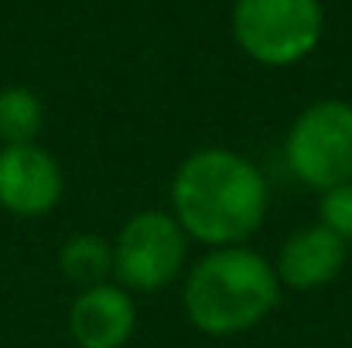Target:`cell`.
<instances>
[{
  "label": "cell",
  "instance_id": "9c48e42d",
  "mask_svg": "<svg viewBox=\"0 0 352 348\" xmlns=\"http://www.w3.org/2000/svg\"><path fill=\"white\" fill-rule=\"evenodd\" d=\"M58 270L79 290L113 280V246H110V239L100 235V232L69 235L58 249Z\"/></svg>",
  "mask_w": 352,
  "mask_h": 348
},
{
  "label": "cell",
  "instance_id": "7a4b0ae2",
  "mask_svg": "<svg viewBox=\"0 0 352 348\" xmlns=\"http://www.w3.org/2000/svg\"><path fill=\"white\" fill-rule=\"evenodd\" d=\"M274 263L253 246L206 249L182 277L185 321L206 338H236L260 328L280 304Z\"/></svg>",
  "mask_w": 352,
  "mask_h": 348
},
{
  "label": "cell",
  "instance_id": "8fae6325",
  "mask_svg": "<svg viewBox=\"0 0 352 348\" xmlns=\"http://www.w3.org/2000/svg\"><path fill=\"white\" fill-rule=\"evenodd\" d=\"M318 226H325L352 249V181L318 195Z\"/></svg>",
  "mask_w": 352,
  "mask_h": 348
},
{
  "label": "cell",
  "instance_id": "ba28073f",
  "mask_svg": "<svg viewBox=\"0 0 352 348\" xmlns=\"http://www.w3.org/2000/svg\"><path fill=\"white\" fill-rule=\"evenodd\" d=\"M137 332V297L107 280L86 287L69 304V338L76 348H123Z\"/></svg>",
  "mask_w": 352,
  "mask_h": 348
},
{
  "label": "cell",
  "instance_id": "52a82bcc",
  "mask_svg": "<svg viewBox=\"0 0 352 348\" xmlns=\"http://www.w3.org/2000/svg\"><path fill=\"white\" fill-rule=\"evenodd\" d=\"M346 259H349V246L315 222V226L291 232L270 263L280 280V290L311 294L336 283L346 270Z\"/></svg>",
  "mask_w": 352,
  "mask_h": 348
},
{
  "label": "cell",
  "instance_id": "5b68a950",
  "mask_svg": "<svg viewBox=\"0 0 352 348\" xmlns=\"http://www.w3.org/2000/svg\"><path fill=\"white\" fill-rule=\"evenodd\" d=\"M113 246V283L137 294L168 290L188 270V235L171 219L168 209H140L133 212L117 235Z\"/></svg>",
  "mask_w": 352,
  "mask_h": 348
},
{
  "label": "cell",
  "instance_id": "6da1fadb",
  "mask_svg": "<svg viewBox=\"0 0 352 348\" xmlns=\"http://www.w3.org/2000/svg\"><path fill=\"white\" fill-rule=\"evenodd\" d=\"M270 185L263 167L233 147H199L171 174L168 212L202 249L250 246L263 229Z\"/></svg>",
  "mask_w": 352,
  "mask_h": 348
},
{
  "label": "cell",
  "instance_id": "277c9868",
  "mask_svg": "<svg viewBox=\"0 0 352 348\" xmlns=\"http://www.w3.org/2000/svg\"><path fill=\"white\" fill-rule=\"evenodd\" d=\"M287 174L308 192H332L352 181V103L315 100L291 119L280 147Z\"/></svg>",
  "mask_w": 352,
  "mask_h": 348
},
{
  "label": "cell",
  "instance_id": "30bf717a",
  "mask_svg": "<svg viewBox=\"0 0 352 348\" xmlns=\"http://www.w3.org/2000/svg\"><path fill=\"white\" fill-rule=\"evenodd\" d=\"M45 126V103L28 86L0 89V147L7 143H38Z\"/></svg>",
  "mask_w": 352,
  "mask_h": 348
},
{
  "label": "cell",
  "instance_id": "8992f818",
  "mask_svg": "<svg viewBox=\"0 0 352 348\" xmlns=\"http://www.w3.org/2000/svg\"><path fill=\"white\" fill-rule=\"evenodd\" d=\"M65 171L41 143L0 147V209L14 219H45L62 205Z\"/></svg>",
  "mask_w": 352,
  "mask_h": 348
},
{
  "label": "cell",
  "instance_id": "3957f363",
  "mask_svg": "<svg viewBox=\"0 0 352 348\" xmlns=\"http://www.w3.org/2000/svg\"><path fill=\"white\" fill-rule=\"evenodd\" d=\"M230 31L250 62L291 69L322 45L325 7L322 0H236Z\"/></svg>",
  "mask_w": 352,
  "mask_h": 348
}]
</instances>
